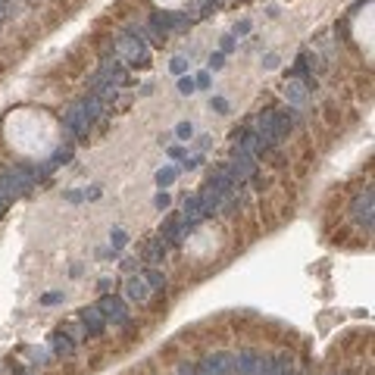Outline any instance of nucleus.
<instances>
[{
  "mask_svg": "<svg viewBox=\"0 0 375 375\" xmlns=\"http://www.w3.org/2000/svg\"><path fill=\"white\" fill-rule=\"evenodd\" d=\"M97 310H100V316H104L107 322H113V325H129V322H132L129 306L119 300L116 294H104V297L97 300Z\"/></svg>",
  "mask_w": 375,
  "mask_h": 375,
  "instance_id": "1",
  "label": "nucleus"
},
{
  "mask_svg": "<svg viewBox=\"0 0 375 375\" xmlns=\"http://www.w3.org/2000/svg\"><path fill=\"white\" fill-rule=\"evenodd\" d=\"M263 360H266L263 350H257V347H244V350L235 353V372L232 375H257Z\"/></svg>",
  "mask_w": 375,
  "mask_h": 375,
  "instance_id": "2",
  "label": "nucleus"
},
{
  "mask_svg": "<svg viewBox=\"0 0 375 375\" xmlns=\"http://www.w3.org/2000/svg\"><path fill=\"white\" fill-rule=\"evenodd\" d=\"M63 125H66V132H69L75 141H84V138H88V132H91V119L79 109V104L63 116Z\"/></svg>",
  "mask_w": 375,
  "mask_h": 375,
  "instance_id": "3",
  "label": "nucleus"
},
{
  "mask_svg": "<svg viewBox=\"0 0 375 375\" xmlns=\"http://www.w3.org/2000/svg\"><path fill=\"white\" fill-rule=\"evenodd\" d=\"M372 197H375V191H372V188H366V191L356 194V200H353V207H350L353 219L366 228V232L372 228Z\"/></svg>",
  "mask_w": 375,
  "mask_h": 375,
  "instance_id": "4",
  "label": "nucleus"
},
{
  "mask_svg": "<svg viewBox=\"0 0 375 375\" xmlns=\"http://www.w3.org/2000/svg\"><path fill=\"white\" fill-rule=\"evenodd\" d=\"M228 169L235 172L238 182H247V178H253L257 175V157H250V153H241V150H235V160L228 163Z\"/></svg>",
  "mask_w": 375,
  "mask_h": 375,
  "instance_id": "5",
  "label": "nucleus"
},
{
  "mask_svg": "<svg viewBox=\"0 0 375 375\" xmlns=\"http://www.w3.org/2000/svg\"><path fill=\"white\" fill-rule=\"evenodd\" d=\"M79 319H81V328H84V335H88V338H100V335H104L107 319L100 316V310H97V306H84Z\"/></svg>",
  "mask_w": 375,
  "mask_h": 375,
  "instance_id": "6",
  "label": "nucleus"
},
{
  "mask_svg": "<svg viewBox=\"0 0 375 375\" xmlns=\"http://www.w3.org/2000/svg\"><path fill=\"white\" fill-rule=\"evenodd\" d=\"M203 363L210 366V372H213V375H232V372H235V353H228V350H216V353H210Z\"/></svg>",
  "mask_w": 375,
  "mask_h": 375,
  "instance_id": "7",
  "label": "nucleus"
},
{
  "mask_svg": "<svg viewBox=\"0 0 375 375\" xmlns=\"http://www.w3.org/2000/svg\"><path fill=\"white\" fill-rule=\"evenodd\" d=\"M50 350L54 356H72L75 353V341L69 331H54V338H50Z\"/></svg>",
  "mask_w": 375,
  "mask_h": 375,
  "instance_id": "8",
  "label": "nucleus"
},
{
  "mask_svg": "<svg viewBox=\"0 0 375 375\" xmlns=\"http://www.w3.org/2000/svg\"><path fill=\"white\" fill-rule=\"evenodd\" d=\"M125 294L132 297V300H138V303H144L150 297V285L144 281V275L138 272V275H132L129 281H125Z\"/></svg>",
  "mask_w": 375,
  "mask_h": 375,
  "instance_id": "9",
  "label": "nucleus"
},
{
  "mask_svg": "<svg viewBox=\"0 0 375 375\" xmlns=\"http://www.w3.org/2000/svg\"><path fill=\"white\" fill-rule=\"evenodd\" d=\"M285 97L291 100V107H300L306 97H310V88H306L303 81H297V79H291V81H285Z\"/></svg>",
  "mask_w": 375,
  "mask_h": 375,
  "instance_id": "10",
  "label": "nucleus"
},
{
  "mask_svg": "<svg viewBox=\"0 0 375 375\" xmlns=\"http://www.w3.org/2000/svg\"><path fill=\"white\" fill-rule=\"evenodd\" d=\"M166 253H169V244L157 235V238H153V241L147 244V250H144V260H147V263H163Z\"/></svg>",
  "mask_w": 375,
  "mask_h": 375,
  "instance_id": "11",
  "label": "nucleus"
},
{
  "mask_svg": "<svg viewBox=\"0 0 375 375\" xmlns=\"http://www.w3.org/2000/svg\"><path fill=\"white\" fill-rule=\"evenodd\" d=\"M141 275H144V281L150 285V291H163V288H166V275H163L160 269H144Z\"/></svg>",
  "mask_w": 375,
  "mask_h": 375,
  "instance_id": "12",
  "label": "nucleus"
},
{
  "mask_svg": "<svg viewBox=\"0 0 375 375\" xmlns=\"http://www.w3.org/2000/svg\"><path fill=\"white\" fill-rule=\"evenodd\" d=\"M175 175H178V169H175V166L160 169V172H157V185H160V188H169V185L175 182Z\"/></svg>",
  "mask_w": 375,
  "mask_h": 375,
  "instance_id": "13",
  "label": "nucleus"
},
{
  "mask_svg": "<svg viewBox=\"0 0 375 375\" xmlns=\"http://www.w3.org/2000/svg\"><path fill=\"white\" fill-rule=\"evenodd\" d=\"M182 210H185V216H197L200 219V200H197V194H188L185 203H182Z\"/></svg>",
  "mask_w": 375,
  "mask_h": 375,
  "instance_id": "14",
  "label": "nucleus"
},
{
  "mask_svg": "<svg viewBox=\"0 0 375 375\" xmlns=\"http://www.w3.org/2000/svg\"><path fill=\"white\" fill-rule=\"evenodd\" d=\"M125 244H129V235H125L122 228H113V232H109V247H113V250H122Z\"/></svg>",
  "mask_w": 375,
  "mask_h": 375,
  "instance_id": "15",
  "label": "nucleus"
},
{
  "mask_svg": "<svg viewBox=\"0 0 375 375\" xmlns=\"http://www.w3.org/2000/svg\"><path fill=\"white\" fill-rule=\"evenodd\" d=\"M175 138H178V141L194 138V125H191V122H178V125H175Z\"/></svg>",
  "mask_w": 375,
  "mask_h": 375,
  "instance_id": "16",
  "label": "nucleus"
},
{
  "mask_svg": "<svg viewBox=\"0 0 375 375\" xmlns=\"http://www.w3.org/2000/svg\"><path fill=\"white\" fill-rule=\"evenodd\" d=\"M178 91H182V94H194V91H197V84H194L191 75H182V79H178Z\"/></svg>",
  "mask_w": 375,
  "mask_h": 375,
  "instance_id": "17",
  "label": "nucleus"
},
{
  "mask_svg": "<svg viewBox=\"0 0 375 375\" xmlns=\"http://www.w3.org/2000/svg\"><path fill=\"white\" fill-rule=\"evenodd\" d=\"M41 303H44V306H54V303H63V291H47L44 297H41Z\"/></svg>",
  "mask_w": 375,
  "mask_h": 375,
  "instance_id": "18",
  "label": "nucleus"
},
{
  "mask_svg": "<svg viewBox=\"0 0 375 375\" xmlns=\"http://www.w3.org/2000/svg\"><path fill=\"white\" fill-rule=\"evenodd\" d=\"M169 69H172L175 75H185V69H188V59H185V56H175V59H172V66H169Z\"/></svg>",
  "mask_w": 375,
  "mask_h": 375,
  "instance_id": "19",
  "label": "nucleus"
},
{
  "mask_svg": "<svg viewBox=\"0 0 375 375\" xmlns=\"http://www.w3.org/2000/svg\"><path fill=\"white\" fill-rule=\"evenodd\" d=\"M210 107L216 109V113H228V100H225V97H213V100H210Z\"/></svg>",
  "mask_w": 375,
  "mask_h": 375,
  "instance_id": "20",
  "label": "nucleus"
},
{
  "mask_svg": "<svg viewBox=\"0 0 375 375\" xmlns=\"http://www.w3.org/2000/svg\"><path fill=\"white\" fill-rule=\"evenodd\" d=\"M225 66V54H213L210 56V69H222Z\"/></svg>",
  "mask_w": 375,
  "mask_h": 375,
  "instance_id": "21",
  "label": "nucleus"
},
{
  "mask_svg": "<svg viewBox=\"0 0 375 375\" xmlns=\"http://www.w3.org/2000/svg\"><path fill=\"white\" fill-rule=\"evenodd\" d=\"M153 203H157V210H169V194H157V197H153Z\"/></svg>",
  "mask_w": 375,
  "mask_h": 375,
  "instance_id": "22",
  "label": "nucleus"
},
{
  "mask_svg": "<svg viewBox=\"0 0 375 375\" xmlns=\"http://www.w3.org/2000/svg\"><path fill=\"white\" fill-rule=\"evenodd\" d=\"M200 163H203V157H191V160L185 157V163H182V169H188V172H191V169H197Z\"/></svg>",
  "mask_w": 375,
  "mask_h": 375,
  "instance_id": "23",
  "label": "nucleus"
},
{
  "mask_svg": "<svg viewBox=\"0 0 375 375\" xmlns=\"http://www.w3.org/2000/svg\"><path fill=\"white\" fill-rule=\"evenodd\" d=\"M63 197L69 200V203H81V200H84V191H66Z\"/></svg>",
  "mask_w": 375,
  "mask_h": 375,
  "instance_id": "24",
  "label": "nucleus"
},
{
  "mask_svg": "<svg viewBox=\"0 0 375 375\" xmlns=\"http://www.w3.org/2000/svg\"><path fill=\"white\" fill-rule=\"evenodd\" d=\"M275 66H278V56H275V54H266V56H263V69H275Z\"/></svg>",
  "mask_w": 375,
  "mask_h": 375,
  "instance_id": "25",
  "label": "nucleus"
},
{
  "mask_svg": "<svg viewBox=\"0 0 375 375\" xmlns=\"http://www.w3.org/2000/svg\"><path fill=\"white\" fill-rule=\"evenodd\" d=\"M97 285H100V291H104V294H109V291L116 288V281H113V278H100Z\"/></svg>",
  "mask_w": 375,
  "mask_h": 375,
  "instance_id": "26",
  "label": "nucleus"
},
{
  "mask_svg": "<svg viewBox=\"0 0 375 375\" xmlns=\"http://www.w3.org/2000/svg\"><path fill=\"white\" fill-rule=\"evenodd\" d=\"M194 84H197V88H210V72H200L197 79H194Z\"/></svg>",
  "mask_w": 375,
  "mask_h": 375,
  "instance_id": "27",
  "label": "nucleus"
},
{
  "mask_svg": "<svg viewBox=\"0 0 375 375\" xmlns=\"http://www.w3.org/2000/svg\"><path fill=\"white\" fill-rule=\"evenodd\" d=\"M194 375H213V372H210V366L200 360V363H194Z\"/></svg>",
  "mask_w": 375,
  "mask_h": 375,
  "instance_id": "28",
  "label": "nucleus"
},
{
  "mask_svg": "<svg viewBox=\"0 0 375 375\" xmlns=\"http://www.w3.org/2000/svg\"><path fill=\"white\" fill-rule=\"evenodd\" d=\"M100 197V185H91V191H84V200H97Z\"/></svg>",
  "mask_w": 375,
  "mask_h": 375,
  "instance_id": "29",
  "label": "nucleus"
},
{
  "mask_svg": "<svg viewBox=\"0 0 375 375\" xmlns=\"http://www.w3.org/2000/svg\"><path fill=\"white\" fill-rule=\"evenodd\" d=\"M228 50H235V38H232V35L222 38V50H219V54H228Z\"/></svg>",
  "mask_w": 375,
  "mask_h": 375,
  "instance_id": "30",
  "label": "nucleus"
},
{
  "mask_svg": "<svg viewBox=\"0 0 375 375\" xmlns=\"http://www.w3.org/2000/svg\"><path fill=\"white\" fill-rule=\"evenodd\" d=\"M247 31H250V22H247V19L235 25V35H247Z\"/></svg>",
  "mask_w": 375,
  "mask_h": 375,
  "instance_id": "31",
  "label": "nucleus"
},
{
  "mask_svg": "<svg viewBox=\"0 0 375 375\" xmlns=\"http://www.w3.org/2000/svg\"><path fill=\"white\" fill-rule=\"evenodd\" d=\"M169 157H172V160H185V150L182 147H169Z\"/></svg>",
  "mask_w": 375,
  "mask_h": 375,
  "instance_id": "32",
  "label": "nucleus"
},
{
  "mask_svg": "<svg viewBox=\"0 0 375 375\" xmlns=\"http://www.w3.org/2000/svg\"><path fill=\"white\" fill-rule=\"evenodd\" d=\"M122 269L125 272H134V269H138V260H122Z\"/></svg>",
  "mask_w": 375,
  "mask_h": 375,
  "instance_id": "33",
  "label": "nucleus"
},
{
  "mask_svg": "<svg viewBox=\"0 0 375 375\" xmlns=\"http://www.w3.org/2000/svg\"><path fill=\"white\" fill-rule=\"evenodd\" d=\"M81 272H84V266H79V263H75V266L69 269V275H72V278H79V275H81Z\"/></svg>",
  "mask_w": 375,
  "mask_h": 375,
  "instance_id": "34",
  "label": "nucleus"
},
{
  "mask_svg": "<svg viewBox=\"0 0 375 375\" xmlns=\"http://www.w3.org/2000/svg\"><path fill=\"white\" fill-rule=\"evenodd\" d=\"M6 16V0H0V19Z\"/></svg>",
  "mask_w": 375,
  "mask_h": 375,
  "instance_id": "35",
  "label": "nucleus"
},
{
  "mask_svg": "<svg viewBox=\"0 0 375 375\" xmlns=\"http://www.w3.org/2000/svg\"><path fill=\"white\" fill-rule=\"evenodd\" d=\"M291 375H306V372H303V369H294V372H291Z\"/></svg>",
  "mask_w": 375,
  "mask_h": 375,
  "instance_id": "36",
  "label": "nucleus"
},
{
  "mask_svg": "<svg viewBox=\"0 0 375 375\" xmlns=\"http://www.w3.org/2000/svg\"><path fill=\"white\" fill-rule=\"evenodd\" d=\"M331 375H350V372H331Z\"/></svg>",
  "mask_w": 375,
  "mask_h": 375,
  "instance_id": "37",
  "label": "nucleus"
}]
</instances>
